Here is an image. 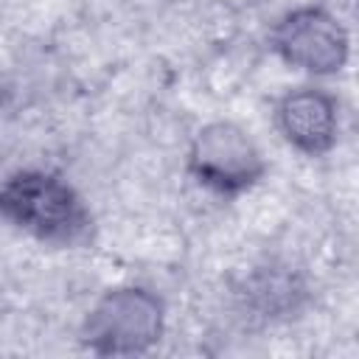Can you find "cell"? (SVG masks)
<instances>
[{
    "label": "cell",
    "instance_id": "cell-1",
    "mask_svg": "<svg viewBox=\"0 0 359 359\" xmlns=\"http://www.w3.org/2000/svg\"><path fill=\"white\" fill-rule=\"evenodd\" d=\"M0 222L53 250H79L95 236L84 194L50 168H17L0 180Z\"/></svg>",
    "mask_w": 359,
    "mask_h": 359
},
{
    "label": "cell",
    "instance_id": "cell-2",
    "mask_svg": "<svg viewBox=\"0 0 359 359\" xmlns=\"http://www.w3.org/2000/svg\"><path fill=\"white\" fill-rule=\"evenodd\" d=\"M168 328L165 300L140 283L104 289L79 325V345L93 356H146Z\"/></svg>",
    "mask_w": 359,
    "mask_h": 359
},
{
    "label": "cell",
    "instance_id": "cell-3",
    "mask_svg": "<svg viewBox=\"0 0 359 359\" xmlns=\"http://www.w3.org/2000/svg\"><path fill=\"white\" fill-rule=\"evenodd\" d=\"M185 171L202 191L219 199H238L264 182L269 163L247 126L216 118L191 135Z\"/></svg>",
    "mask_w": 359,
    "mask_h": 359
},
{
    "label": "cell",
    "instance_id": "cell-4",
    "mask_svg": "<svg viewBox=\"0 0 359 359\" xmlns=\"http://www.w3.org/2000/svg\"><path fill=\"white\" fill-rule=\"evenodd\" d=\"M269 50L294 73L314 81L334 79L351 62V31L328 6L303 3L272 22Z\"/></svg>",
    "mask_w": 359,
    "mask_h": 359
},
{
    "label": "cell",
    "instance_id": "cell-5",
    "mask_svg": "<svg viewBox=\"0 0 359 359\" xmlns=\"http://www.w3.org/2000/svg\"><path fill=\"white\" fill-rule=\"evenodd\" d=\"M272 123L280 140L303 157H325L342 135V101L323 84H297L272 104Z\"/></svg>",
    "mask_w": 359,
    "mask_h": 359
},
{
    "label": "cell",
    "instance_id": "cell-6",
    "mask_svg": "<svg viewBox=\"0 0 359 359\" xmlns=\"http://www.w3.org/2000/svg\"><path fill=\"white\" fill-rule=\"evenodd\" d=\"M238 294L244 300V309L252 311V317L278 323L294 317L306 306L309 286L297 269L286 264H266V266H255L247 275Z\"/></svg>",
    "mask_w": 359,
    "mask_h": 359
},
{
    "label": "cell",
    "instance_id": "cell-7",
    "mask_svg": "<svg viewBox=\"0 0 359 359\" xmlns=\"http://www.w3.org/2000/svg\"><path fill=\"white\" fill-rule=\"evenodd\" d=\"M0 104H3V87H0Z\"/></svg>",
    "mask_w": 359,
    "mask_h": 359
}]
</instances>
